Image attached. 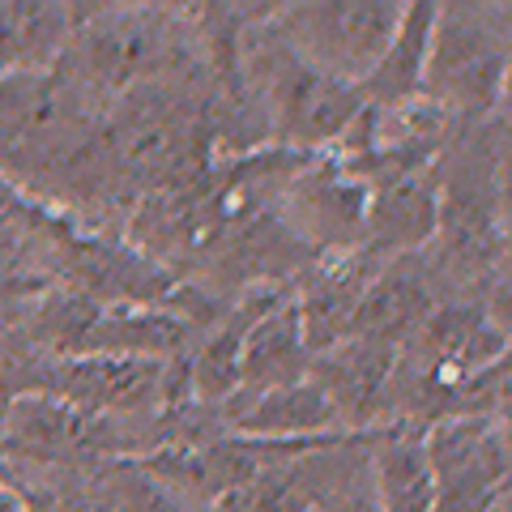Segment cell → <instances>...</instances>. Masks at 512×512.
I'll return each instance as SVG.
<instances>
[{"label": "cell", "mask_w": 512, "mask_h": 512, "mask_svg": "<svg viewBox=\"0 0 512 512\" xmlns=\"http://www.w3.org/2000/svg\"><path fill=\"white\" fill-rule=\"evenodd\" d=\"M64 5H0V77L43 69L73 30Z\"/></svg>", "instance_id": "obj_12"}, {"label": "cell", "mask_w": 512, "mask_h": 512, "mask_svg": "<svg viewBox=\"0 0 512 512\" xmlns=\"http://www.w3.org/2000/svg\"><path fill=\"white\" fill-rule=\"evenodd\" d=\"M312 512H376L372 491H320Z\"/></svg>", "instance_id": "obj_13"}, {"label": "cell", "mask_w": 512, "mask_h": 512, "mask_svg": "<svg viewBox=\"0 0 512 512\" xmlns=\"http://www.w3.org/2000/svg\"><path fill=\"white\" fill-rule=\"evenodd\" d=\"M367 491L376 512H431L436 474L427 461L423 427L397 419L389 427H367Z\"/></svg>", "instance_id": "obj_10"}, {"label": "cell", "mask_w": 512, "mask_h": 512, "mask_svg": "<svg viewBox=\"0 0 512 512\" xmlns=\"http://www.w3.org/2000/svg\"><path fill=\"white\" fill-rule=\"evenodd\" d=\"M508 82V5H436L423 94L453 120H487Z\"/></svg>", "instance_id": "obj_2"}, {"label": "cell", "mask_w": 512, "mask_h": 512, "mask_svg": "<svg viewBox=\"0 0 512 512\" xmlns=\"http://www.w3.org/2000/svg\"><path fill=\"white\" fill-rule=\"evenodd\" d=\"M367 197H372V188H367L363 175L346 158L325 150V154H299L274 210L295 244H308L325 256H346L359 252Z\"/></svg>", "instance_id": "obj_5"}, {"label": "cell", "mask_w": 512, "mask_h": 512, "mask_svg": "<svg viewBox=\"0 0 512 512\" xmlns=\"http://www.w3.org/2000/svg\"><path fill=\"white\" fill-rule=\"evenodd\" d=\"M180 56L175 18L167 9H90V18H73L64 43V73L86 94H133L154 86Z\"/></svg>", "instance_id": "obj_3"}, {"label": "cell", "mask_w": 512, "mask_h": 512, "mask_svg": "<svg viewBox=\"0 0 512 512\" xmlns=\"http://www.w3.org/2000/svg\"><path fill=\"white\" fill-rule=\"evenodd\" d=\"M269 30L312 69L363 86L389 52L406 18V5L389 0H312V5L269 9Z\"/></svg>", "instance_id": "obj_4"}, {"label": "cell", "mask_w": 512, "mask_h": 512, "mask_svg": "<svg viewBox=\"0 0 512 512\" xmlns=\"http://www.w3.org/2000/svg\"><path fill=\"white\" fill-rule=\"evenodd\" d=\"M235 60L256 116H261L265 133L278 141V150L325 154L346 137V128L363 111L359 86L338 82V77L312 69L308 60H299L269 30L265 18L235 43Z\"/></svg>", "instance_id": "obj_1"}, {"label": "cell", "mask_w": 512, "mask_h": 512, "mask_svg": "<svg viewBox=\"0 0 512 512\" xmlns=\"http://www.w3.org/2000/svg\"><path fill=\"white\" fill-rule=\"evenodd\" d=\"M436 474L431 512H483L508 495V419H440L423 427Z\"/></svg>", "instance_id": "obj_7"}, {"label": "cell", "mask_w": 512, "mask_h": 512, "mask_svg": "<svg viewBox=\"0 0 512 512\" xmlns=\"http://www.w3.org/2000/svg\"><path fill=\"white\" fill-rule=\"evenodd\" d=\"M436 231H440V167L406 171L372 184L359 252L372 256V261L419 256Z\"/></svg>", "instance_id": "obj_9"}, {"label": "cell", "mask_w": 512, "mask_h": 512, "mask_svg": "<svg viewBox=\"0 0 512 512\" xmlns=\"http://www.w3.org/2000/svg\"><path fill=\"white\" fill-rule=\"evenodd\" d=\"M124 448V423L94 419L52 393H13L0 414V453L26 466H94Z\"/></svg>", "instance_id": "obj_6"}, {"label": "cell", "mask_w": 512, "mask_h": 512, "mask_svg": "<svg viewBox=\"0 0 512 512\" xmlns=\"http://www.w3.org/2000/svg\"><path fill=\"white\" fill-rule=\"evenodd\" d=\"M431 18H436V5H406V18L397 39L389 43V52L380 56V64L372 69V77L359 86L367 107H384V103H402L423 94V64H427V39H431Z\"/></svg>", "instance_id": "obj_11"}, {"label": "cell", "mask_w": 512, "mask_h": 512, "mask_svg": "<svg viewBox=\"0 0 512 512\" xmlns=\"http://www.w3.org/2000/svg\"><path fill=\"white\" fill-rule=\"evenodd\" d=\"M308 372H312V355H308V342H303V329H299L295 291L269 286L248 333H244L239 384H235V397L227 402V414L252 406L256 397H265V393L291 389V384L308 380Z\"/></svg>", "instance_id": "obj_8"}, {"label": "cell", "mask_w": 512, "mask_h": 512, "mask_svg": "<svg viewBox=\"0 0 512 512\" xmlns=\"http://www.w3.org/2000/svg\"><path fill=\"white\" fill-rule=\"evenodd\" d=\"M0 512H35V500H30V491L9 483V478H0Z\"/></svg>", "instance_id": "obj_14"}]
</instances>
